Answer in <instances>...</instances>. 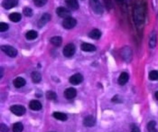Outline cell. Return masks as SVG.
I'll use <instances>...</instances> for the list:
<instances>
[{
	"mask_svg": "<svg viewBox=\"0 0 158 132\" xmlns=\"http://www.w3.org/2000/svg\"><path fill=\"white\" fill-rule=\"evenodd\" d=\"M145 12L143 6L139 4L135 6L133 10V19L138 27H142L145 22Z\"/></svg>",
	"mask_w": 158,
	"mask_h": 132,
	"instance_id": "1",
	"label": "cell"
},
{
	"mask_svg": "<svg viewBox=\"0 0 158 132\" xmlns=\"http://www.w3.org/2000/svg\"><path fill=\"white\" fill-rule=\"evenodd\" d=\"M89 4H90L92 11L95 14L101 15L104 13L103 6L100 1V0H90Z\"/></svg>",
	"mask_w": 158,
	"mask_h": 132,
	"instance_id": "2",
	"label": "cell"
},
{
	"mask_svg": "<svg viewBox=\"0 0 158 132\" xmlns=\"http://www.w3.org/2000/svg\"><path fill=\"white\" fill-rule=\"evenodd\" d=\"M1 50L5 54L11 58H15L17 55V51L16 48L11 46L3 45L1 46Z\"/></svg>",
	"mask_w": 158,
	"mask_h": 132,
	"instance_id": "3",
	"label": "cell"
},
{
	"mask_svg": "<svg viewBox=\"0 0 158 132\" xmlns=\"http://www.w3.org/2000/svg\"><path fill=\"white\" fill-rule=\"evenodd\" d=\"M77 25V21L75 19L70 17H68L65 19L63 22V26L66 29L70 30L74 28Z\"/></svg>",
	"mask_w": 158,
	"mask_h": 132,
	"instance_id": "4",
	"label": "cell"
},
{
	"mask_svg": "<svg viewBox=\"0 0 158 132\" xmlns=\"http://www.w3.org/2000/svg\"><path fill=\"white\" fill-rule=\"evenodd\" d=\"M75 53V46L72 43L67 44L63 49V54L67 58H71Z\"/></svg>",
	"mask_w": 158,
	"mask_h": 132,
	"instance_id": "5",
	"label": "cell"
},
{
	"mask_svg": "<svg viewBox=\"0 0 158 132\" xmlns=\"http://www.w3.org/2000/svg\"><path fill=\"white\" fill-rule=\"evenodd\" d=\"M10 110L14 114L17 116H22L25 114L26 109L21 105H14L10 108Z\"/></svg>",
	"mask_w": 158,
	"mask_h": 132,
	"instance_id": "6",
	"label": "cell"
},
{
	"mask_svg": "<svg viewBox=\"0 0 158 132\" xmlns=\"http://www.w3.org/2000/svg\"><path fill=\"white\" fill-rule=\"evenodd\" d=\"M56 14L59 17L63 19H67L68 17H71V13L68 9L64 7H59L56 9Z\"/></svg>",
	"mask_w": 158,
	"mask_h": 132,
	"instance_id": "7",
	"label": "cell"
},
{
	"mask_svg": "<svg viewBox=\"0 0 158 132\" xmlns=\"http://www.w3.org/2000/svg\"><path fill=\"white\" fill-rule=\"evenodd\" d=\"M19 3V0H3L2 1V7L8 10V9H12L16 7Z\"/></svg>",
	"mask_w": 158,
	"mask_h": 132,
	"instance_id": "8",
	"label": "cell"
},
{
	"mask_svg": "<svg viewBox=\"0 0 158 132\" xmlns=\"http://www.w3.org/2000/svg\"><path fill=\"white\" fill-rule=\"evenodd\" d=\"M83 80V77L80 73H75L69 79V82L74 85H77L81 83Z\"/></svg>",
	"mask_w": 158,
	"mask_h": 132,
	"instance_id": "9",
	"label": "cell"
},
{
	"mask_svg": "<svg viewBox=\"0 0 158 132\" xmlns=\"http://www.w3.org/2000/svg\"><path fill=\"white\" fill-rule=\"evenodd\" d=\"M51 19V16L48 13H45L40 19L38 22V28H42L44 27Z\"/></svg>",
	"mask_w": 158,
	"mask_h": 132,
	"instance_id": "10",
	"label": "cell"
},
{
	"mask_svg": "<svg viewBox=\"0 0 158 132\" xmlns=\"http://www.w3.org/2000/svg\"><path fill=\"white\" fill-rule=\"evenodd\" d=\"M66 98L67 99H72L74 98L77 95V90L74 88H67L64 93Z\"/></svg>",
	"mask_w": 158,
	"mask_h": 132,
	"instance_id": "11",
	"label": "cell"
},
{
	"mask_svg": "<svg viewBox=\"0 0 158 132\" xmlns=\"http://www.w3.org/2000/svg\"><path fill=\"white\" fill-rule=\"evenodd\" d=\"M96 124V120L92 116H88L83 120V125L87 127H93Z\"/></svg>",
	"mask_w": 158,
	"mask_h": 132,
	"instance_id": "12",
	"label": "cell"
},
{
	"mask_svg": "<svg viewBox=\"0 0 158 132\" xmlns=\"http://www.w3.org/2000/svg\"><path fill=\"white\" fill-rule=\"evenodd\" d=\"M65 2L67 7L72 10L75 11L79 8L78 0H65Z\"/></svg>",
	"mask_w": 158,
	"mask_h": 132,
	"instance_id": "13",
	"label": "cell"
},
{
	"mask_svg": "<svg viewBox=\"0 0 158 132\" xmlns=\"http://www.w3.org/2000/svg\"><path fill=\"white\" fill-rule=\"evenodd\" d=\"M129 79V75L127 72H122L118 79V83L121 86L125 85Z\"/></svg>",
	"mask_w": 158,
	"mask_h": 132,
	"instance_id": "14",
	"label": "cell"
},
{
	"mask_svg": "<svg viewBox=\"0 0 158 132\" xmlns=\"http://www.w3.org/2000/svg\"><path fill=\"white\" fill-rule=\"evenodd\" d=\"M81 50L85 52H93L96 51V46L92 44L88 43H83L81 44Z\"/></svg>",
	"mask_w": 158,
	"mask_h": 132,
	"instance_id": "15",
	"label": "cell"
},
{
	"mask_svg": "<svg viewBox=\"0 0 158 132\" xmlns=\"http://www.w3.org/2000/svg\"><path fill=\"white\" fill-rule=\"evenodd\" d=\"M29 108L33 110H40L42 108L41 102L37 100H32L29 103Z\"/></svg>",
	"mask_w": 158,
	"mask_h": 132,
	"instance_id": "16",
	"label": "cell"
},
{
	"mask_svg": "<svg viewBox=\"0 0 158 132\" xmlns=\"http://www.w3.org/2000/svg\"><path fill=\"white\" fill-rule=\"evenodd\" d=\"M26 81L22 77H17L14 81H13V85L14 86L17 88H22L25 85Z\"/></svg>",
	"mask_w": 158,
	"mask_h": 132,
	"instance_id": "17",
	"label": "cell"
},
{
	"mask_svg": "<svg viewBox=\"0 0 158 132\" xmlns=\"http://www.w3.org/2000/svg\"><path fill=\"white\" fill-rule=\"evenodd\" d=\"M88 36L92 39L98 40L100 39L101 36V32L98 29H93L88 34Z\"/></svg>",
	"mask_w": 158,
	"mask_h": 132,
	"instance_id": "18",
	"label": "cell"
},
{
	"mask_svg": "<svg viewBox=\"0 0 158 132\" xmlns=\"http://www.w3.org/2000/svg\"><path fill=\"white\" fill-rule=\"evenodd\" d=\"M9 20L13 22H18L22 19V15L18 13H13L9 16Z\"/></svg>",
	"mask_w": 158,
	"mask_h": 132,
	"instance_id": "19",
	"label": "cell"
},
{
	"mask_svg": "<svg viewBox=\"0 0 158 132\" xmlns=\"http://www.w3.org/2000/svg\"><path fill=\"white\" fill-rule=\"evenodd\" d=\"M53 116L57 120H61V121H66L67 120V116L66 114L63 112H54L53 114Z\"/></svg>",
	"mask_w": 158,
	"mask_h": 132,
	"instance_id": "20",
	"label": "cell"
},
{
	"mask_svg": "<svg viewBox=\"0 0 158 132\" xmlns=\"http://www.w3.org/2000/svg\"><path fill=\"white\" fill-rule=\"evenodd\" d=\"M31 77H32V80L33 82L35 83H38L42 80V75L40 73H39L38 72H37V71L33 72L32 73Z\"/></svg>",
	"mask_w": 158,
	"mask_h": 132,
	"instance_id": "21",
	"label": "cell"
},
{
	"mask_svg": "<svg viewBox=\"0 0 158 132\" xmlns=\"http://www.w3.org/2000/svg\"><path fill=\"white\" fill-rule=\"evenodd\" d=\"M38 36V33L35 30H29L25 34V38L28 40L36 39Z\"/></svg>",
	"mask_w": 158,
	"mask_h": 132,
	"instance_id": "22",
	"label": "cell"
},
{
	"mask_svg": "<svg viewBox=\"0 0 158 132\" xmlns=\"http://www.w3.org/2000/svg\"><path fill=\"white\" fill-rule=\"evenodd\" d=\"M50 42L55 46H60L63 43V39L61 36H54L51 39Z\"/></svg>",
	"mask_w": 158,
	"mask_h": 132,
	"instance_id": "23",
	"label": "cell"
},
{
	"mask_svg": "<svg viewBox=\"0 0 158 132\" xmlns=\"http://www.w3.org/2000/svg\"><path fill=\"white\" fill-rule=\"evenodd\" d=\"M156 45V35L154 32H153L151 34V36L149 41V46L151 48H155Z\"/></svg>",
	"mask_w": 158,
	"mask_h": 132,
	"instance_id": "24",
	"label": "cell"
},
{
	"mask_svg": "<svg viewBox=\"0 0 158 132\" xmlns=\"http://www.w3.org/2000/svg\"><path fill=\"white\" fill-rule=\"evenodd\" d=\"M24 126L21 122H17L13 125V132H22Z\"/></svg>",
	"mask_w": 158,
	"mask_h": 132,
	"instance_id": "25",
	"label": "cell"
},
{
	"mask_svg": "<svg viewBox=\"0 0 158 132\" xmlns=\"http://www.w3.org/2000/svg\"><path fill=\"white\" fill-rule=\"evenodd\" d=\"M156 123L154 121H151L148 124L147 128L149 132H157V130L156 129Z\"/></svg>",
	"mask_w": 158,
	"mask_h": 132,
	"instance_id": "26",
	"label": "cell"
},
{
	"mask_svg": "<svg viewBox=\"0 0 158 132\" xmlns=\"http://www.w3.org/2000/svg\"><path fill=\"white\" fill-rule=\"evenodd\" d=\"M46 98L49 100H55L57 98V95L55 92L52 91H48L46 93Z\"/></svg>",
	"mask_w": 158,
	"mask_h": 132,
	"instance_id": "27",
	"label": "cell"
},
{
	"mask_svg": "<svg viewBox=\"0 0 158 132\" xmlns=\"http://www.w3.org/2000/svg\"><path fill=\"white\" fill-rule=\"evenodd\" d=\"M149 79L151 80H158V71L152 70L149 73Z\"/></svg>",
	"mask_w": 158,
	"mask_h": 132,
	"instance_id": "28",
	"label": "cell"
},
{
	"mask_svg": "<svg viewBox=\"0 0 158 132\" xmlns=\"http://www.w3.org/2000/svg\"><path fill=\"white\" fill-rule=\"evenodd\" d=\"M33 1H34V4L37 7H41L46 4L48 0H33Z\"/></svg>",
	"mask_w": 158,
	"mask_h": 132,
	"instance_id": "29",
	"label": "cell"
},
{
	"mask_svg": "<svg viewBox=\"0 0 158 132\" xmlns=\"http://www.w3.org/2000/svg\"><path fill=\"white\" fill-rule=\"evenodd\" d=\"M23 13L27 17H31L33 15V11L31 8L25 7L23 9Z\"/></svg>",
	"mask_w": 158,
	"mask_h": 132,
	"instance_id": "30",
	"label": "cell"
},
{
	"mask_svg": "<svg viewBox=\"0 0 158 132\" xmlns=\"http://www.w3.org/2000/svg\"><path fill=\"white\" fill-rule=\"evenodd\" d=\"M9 29V25L7 24L4 22L0 23V32H4Z\"/></svg>",
	"mask_w": 158,
	"mask_h": 132,
	"instance_id": "31",
	"label": "cell"
},
{
	"mask_svg": "<svg viewBox=\"0 0 158 132\" xmlns=\"http://www.w3.org/2000/svg\"><path fill=\"white\" fill-rule=\"evenodd\" d=\"M105 6L107 9H111L113 7L112 0H104Z\"/></svg>",
	"mask_w": 158,
	"mask_h": 132,
	"instance_id": "32",
	"label": "cell"
},
{
	"mask_svg": "<svg viewBox=\"0 0 158 132\" xmlns=\"http://www.w3.org/2000/svg\"><path fill=\"white\" fill-rule=\"evenodd\" d=\"M0 131H1V132H8L9 128L6 125L4 124H1L0 125Z\"/></svg>",
	"mask_w": 158,
	"mask_h": 132,
	"instance_id": "33",
	"label": "cell"
},
{
	"mask_svg": "<svg viewBox=\"0 0 158 132\" xmlns=\"http://www.w3.org/2000/svg\"><path fill=\"white\" fill-rule=\"evenodd\" d=\"M131 132H140V128L135 125H133L131 128Z\"/></svg>",
	"mask_w": 158,
	"mask_h": 132,
	"instance_id": "34",
	"label": "cell"
},
{
	"mask_svg": "<svg viewBox=\"0 0 158 132\" xmlns=\"http://www.w3.org/2000/svg\"><path fill=\"white\" fill-rule=\"evenodd\" d=\"M3 69L2 67H1L0 69V78H2L3 77Z\"/></svg>",
	"mask_w": 158,
	"mask_h": 132,
	"instance_id": "35",
	"label": "cell"
},
{
	"mask_svg": "<svg viewBox=\"0 0 158 132\" xmlns=\"http://www.w3.org/2000/svg\"><path fill=\"white\" fill-rule=\"evenodd\" d=\"M155 97H156V99L158 100V91H156V92L155 93Z\"/></svg>",
	"mask_w": 158,
	"mask_h": 132,
	"instance_id": "36",
	"label": "cell"
},
{
	"mask_svg": "<svg viewBox=\"0 0 158 132\" xmlns=\"http://www.w3.org/2000/svg\"><path fill=\"white\" fill-rule=\"evenodd\" d=\"M117 1L119 3H122L124 1V0H117Z\"/></svg>",
	"mask_w": 158,
	"mask_h": 132,
	"instance_id": "37",
	"label": "cell"
}]
</instances>
